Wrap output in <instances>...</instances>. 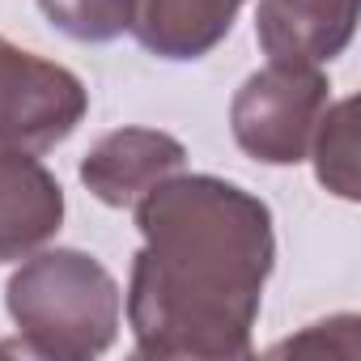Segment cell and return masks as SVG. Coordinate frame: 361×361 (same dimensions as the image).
<instances>
[{"instance_id":"cell-1","label":"cell","mask_w":361,"mask_h":361,"mask_svg":"<svg viewBox=\"0 0 361 361\" xmlns=\"http://www.w3.org/2000/svg\"><path fill=\"white\" fill-rule=\"evenodd\" d=\"M128 323L140 357H247L276 264L272 209L217 174H170L136 204Z\"/></svg>"},{"instance_id":"cell-2","label":"cell","mask_w":361,"mask_h":361,"mask_svg":"<svg viewBox=\"0 0 361 361\" xmlns=\"http://www.w3.org/2000/svg\"><path fill=\"white\" fill-rule=\"evenodd\" d=\"M9 319L22 331V348L51 361H90L106 353L119 336V285L85 251L56 247L9 276L5 285Z\"/></svg>"},{"instance_id":"cell-3","label":"cell","mask_w":361,"mask_h":361,"mask_svg":"<svg viewBox=\"0 0 361 361\" xmlns=\"http://www.w3.org/2000/svg\"><path fill=\"white\" fill-rule=\"evenodd\" d=\"M331 85L319 64H281L251 73L230 102V132L238 149L264 166H298L310 153Z\"/></svg>"},{"instance_id":"cell-4","label":"cell","mask_w":361,"mask_h":361,"mask_svg":"<svg viewBox=\"0 0 361 361\" xmlns=\"http://www.w3.org/2000/svg\"><path fill=\"white\" fill-rule=\"evenodd\" d=\"M85 111L90 90L73 68L22 51L0 35V149L47 153L77 132Z\"/></svg>"},{"instance_id":"cell-5","label":"cell","mask_w":361,"mask_h":361,"mask_svg":"<svg viewBox=\"0 0 361 361\" xmlns=\"http://www.w3.org/2000/svg\"><path fill=\"white\" fill-rule=\"evenodd\" d=\"M188 161L183 140L157 128H115L81 157V183L106 209H132Z\"/></svg>"},{"instance_id":"cell-6","label":"cell","mask_w":361,"mask_h":361,"mask_svg":"<svg viewBox=\"0 0 361 361\" xmlns=\"http://www.w3.org/2000/svg\"><path fill=\"white\" fill-rule=\"evenodd\" d=\"M64 188L39 153L0 149V264L35 255L60 234Z\"/></svg>"},{"instance_id":"cell-7","label":"cell","mask_w":361,"mask_h":361,"mask_svg":"<svg viewBox=\"0 0 361 361\" xmlns=\"http://www.w3.org/2000/svg\"><path fill=\"white\" fill-rule=\"evenodd\" d=\"M357 30V0H259L255 39L268 60L327 64Z\"/></svg>"},{"instance_id":"cell-8","label":"cell","mask_w":361,"mask_h":361,"mask_svg":"<svg viewBox=\"0 0 361 361\" xmlns=\"http://www.w3.org/2000/svg\"><path fill=\"white\" fill-rule=\"evenodd\" d=\"M247 0H136L132 35L161 60H200L230 30Z\"/></svg>"},{"instance_id":"cell-9","label":"cell","mask_w":361,"mask_h":361,"mask_svg":"<svg viewBox=\"0 0 361 361\" xmlns=\"http://www.w3.org/2000/svg\"><path fill=\"white\" fill-rule=\"evenodd\" d=\"M357 102L344 98L336 106L323 111L319 119V132L310 140V153L314 157V174L327 192H336L340 200H357Z\"/></svg>"},{"instance_id":"cell-10","label":"cell","mask_w":361,"mask_h":361,"mask_svg":"<svg viewBox=\"0 0 361 361\" xmlns=\"http://www.w3.org/2000/svg\"><path fill=\"white\" fill-rule=\"evenodd\" d=\"M43 18L77 43H111L132 30L136 0H39Z\"/></svg>"}]
</instances>
